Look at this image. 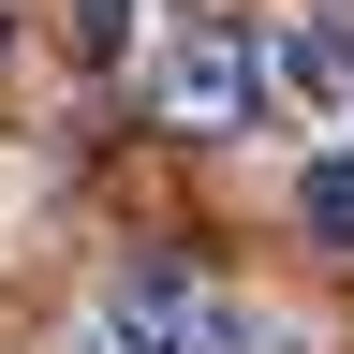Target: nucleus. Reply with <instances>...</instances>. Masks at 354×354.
Masks as SVG:
<instances>
[{
    "instance_id": "1",
    "label": "nucleus",
    "mask_w": 354,
    "mask_h": 354,
    "mask_svg": "<svg viewBox=\"0 0 354 354\" xmlns=\"http://www.w3.org/2000/svg\"><path fill=\"white\" fill-rule=\"evenodd\" d=\"M266 88H281V74H266L251 15H192V30L162 44V118H177V133H236Z\"/></svg>"
},
{
    "instance_id": "2",
    "label": "nucleus",
    "mask_w": 354,
    "mask_h": 354,
    "mask_svg": "<svg viewBox=\"0 0 354 354\" xmlns=\"http://www.w3.org/2000/svg\"><path fill=\"white\" fill-rule=\"evenodd\" d=\"M266 74H281L310 118H354V15H295L281 44H266Z\"/></svg>"
},
{
    "instance_id": "3",
    "label": "nucleus",
    "mask_w": 354,
    "mask_h": 354,
    "mask_svg": "<svg viewBox=\"0 0 354 354\" xmlns=\"http://www.w3.org/2000/svg\"><path fill=\"white\" fill-rule=\"evenodd\" d=\"M192 354H310V339H295V310H266V295H221V281H207V295H192Z\"/></svg>"
},
{
    "instance_id": "4",
    "label": "nucleus",
    "mask_w": 354,
    "mask_h": 354,
    "mask_svg": "<svg viewBox=\"0 0 354 354\" xmlns=\"http://www.w3.org/2000/svg\"><path fill=\"white\" fill-rule=\"evenodd\" d=\"M310 236L354 251V162H310Z\"/></svg>"
},
{
    "instance_id": "5",
    "label": "nucleus",
    "mask_w": 354,
    "mask_h": 354,
    "mask_svg": "<svg viewBox=\"0 0 354 354\" xmlns=\"http://www.w3.org/2000/svg\"><path fill=\"white\" fill-rule=\"evenodd\" d=\"M74 44H88V59H118V44H133V0H74Z\"/></svg>"
},
{
    "instance_id": "6",
    "label": "nucleus",
    "mask_w": 354,
    "mask_h": 354,
    "mask_svg": "<svg viewBox=\"0 0 354 354\" xmlns=\"http://www.w3.org/2000/svg\"><path fill=\"white\" fill-rule=\"evenodd\" d=\"M0 44H15V15H0Z\"/></svg>"
},
{
    "instance_id": "7",
    "label": "nucleus",
    "mask_w": 354,
    "mask_h": 354,
    "mask_svg": "<svg viewBox=\"0 0 354 354\" xmlns=\"http://www.w3.org/2000/svg\"><path fill=\"white\" fill-rule=\"evenodd\" d=\"M74 354H104V339H74Z\"/></svg>"
}]
</instances>
